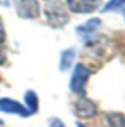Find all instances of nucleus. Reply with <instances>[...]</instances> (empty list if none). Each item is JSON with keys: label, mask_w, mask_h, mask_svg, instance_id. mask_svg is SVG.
Returning <instances> with one entry per match:
<instances>
[{"label": "nucleus", "mask_w": 125, "mask_h": 127, "mask_svg": "<svg viewBox=\"0 0 125 127\" xmlns=\"http://www.w3.org/2000/svg\"><path fill=\"white\" fill-rule=\"evenodd\" d=\"M16 12L23 19H36L40 13L38 0H19Z\"/></svg>", "instance_id": "nucleus-3"}, {"label": "nucleus", "mask_w": 125, "mask_h": 127, "mask_svg": "<svg viewBox=\"0 0 125 127\" xmlns=\"http://www.w3.org/2000/svg\"><path fill=\"white\" fill-rule=\"evenodd\" d=\"M67 7L75 13H90L101 4V0H66Z\"/></svg>", "instance_id": "nucleus-4"}, {"label": "nucleus", "mask_w": 125, "mask_h": 127, "mask_svg": "<svg viewBox=\"0 0 125 127\" xmlns=\"http://www.w3.org/2000/svg\"><path fill=\"white\" fill-rule=\"evenodd\" d=\"M110 11L125 12V0H110V1L104 7L102 12H110Z\"/></svg>", "instance_id": "nucleus-11"}, {"label": "nucleus", "mask_w": 125, "mask_h": 127, "mask_svg": "<svg viewBox=\"0 0 125 127\" xmlns=\"http://www.w3.org/2000/svg\"><path fill=\"white\" fill-rule=\"evenodd\" d=\"M0 111L8 112V114H16V115L24 116V118L31 115L24 106H22L19 102L8 98H0Z\"/></svg>", "instance_id": "nucleus-5"}, {"label": "nucleus", "mask_w": 125, "mask_h": 127, "mask_svg": "<svg viewBox=\"0 0 125 127\" xmlns=\"http://www.w3.org/2000/svg\"><path fill=\"white\" fill-rule=\"evenodd\" d=\"M44 15H46L47 23L54 28H61L69 22V13L66 11L63 3H61L59 0L46 5Z\"/></svg>", "instance_id": "nucleus-1"}, {"label": "nucleus", "mask_w": 125, "mask_h": 127, "mask_svg": "<svg viewBox=\"0 0 125 127\" xmlns=\"http://www.w3.org/2000/svg\"><path fill=\"white\" fill-rule=\"evenodd\" d=\"M106 122L110 127H125V116L123 114L112 112L106 115Z\"/></svg>", "instance_id": "nucleus-10"}, {"label": "nucleus", "mask_w": 125, "mask_h": 127, "mask_svg": "<svg viewBox=\"0 0 125 127\" xmlns=\"http://www.w3.org/2000/svg\"><path fill=\"white\" fill-rule=\"evenodd\" d=\"M90 76V71L83 64H77L70 79V90L75 94L85 96V87Z\"/></svg>", "instance_id": "nucleus-2"}, {"label": "nucleus", "mask_w": 125, "mask_h": 127, "mask_svg": "<svg viewBox=\"0 0 125 127\" xmlns=\"http://www.w3.org/2000/svg\"><path fill=\"white\" fill-rule=\"evenodd\" d=\"M3 125V121H1V119H0V126H1Z\"/></svg>", "instance_id": "nucleus-16"}, {"label": "nucleus", "mask_w": 125, "mask_h": 127, "mask_svg": "<svg viewBox=\"0 0 125 127\" xmlns=\"http://www.w3.org/2000/svg\"><path fill=\"white\" fill-rule=\"evenodd\" d=\"M74 58H75V51H74V48L65 50L61 54V64H59L61 71L69 70V68L71 67L73 62H74Z\"/></svg>", "instance_id": "nucleus-8"}, {"label": "nucleus", "mask_w": 125, "mask_h": 127, "mask_svg": "<svg viewBox=\"0 0 125 127\" xmlns=\"http://www.w3.org/2000/svg\"><path fill=\"white\" fill-rule=\"evenodd\" d=\"M75 114L79 118H90L97 114V107L90 99L81 96L75 103Z\"/></svg>", "instance_id": "nucleus-6"}, {"label": "nucleus", "mask_w": 125, "mask_h": 127, "mask_svg": "<svg viewBox=\"0 0 125 127\" xmlns=\"http://www.w3.org/2000/svg\"><path fill=\"white\" fill-rule=\"evenodd\" d=\"M24 104L30 114H34L38 110V96L34 91H27L24 94Z\"/></svg>", "instance_id": "nucleus-9"}, {"label": "nucleus", "mask_w": 125, "mask_h": 127, "mask_svg": "<svg viewBox=\"0 0 125 127\" xmlns=\"http://www.w3.org/2000/svg\"><path fill=\"white\" fill-rule=\"evenodd\" d=\"M100 26H101V20L100 19H97V18L90 19L85 23V24L77 27V33L85 40L90 39V37L96 33V31L100 28Z\"/></svg>", "instance_id": "nucleus-7"}, {"label": "nucleus", "mask_w": 125, "mask_h": 127, "mask_svg": "<svg viewBox=\"0 0 125 127\" xmlns=\"http://www.w3.org/2000/svg\"><path fill=\"white\" fill-rule=\"evenodd\" d=\"M78 127H85L83 125H81V123H78Z\"/></svg>", "instance_id": "nucleus-15"}, {"label": "nucleus", "mask_w": 125, "mask_h": 127, "mask_svg": "<svg viewBox=\"0 0 125 127\" xmlns=\"http://www.w3.org/2000/svg\"><path fill=\"white\" fill-rule=\"evenodd\" d=\"M50 127H65V125L62 123V121L54 118V119H51V121H50Z\"/></svg>", "instance_id": "nucleus-12"}, {"label": "nucleus", "mask_w": 125, "mask_h": 127, "mask_svg": "<svg viewBox=\"0 0 125 127\" xmlns=\"http://www.w3.org/2000/svg\"><path fill=\"white\" fill-rule=\"evenodd\" d=\"M4 62V54H3V50H1V46H0V63Z\"/></svg>", "instance_id": "nucleus-14"}, {"label": "nucleus", "mask_w": 125, "mask_h": 127, "mask_svg": "<svg viewBox=\"0 0 125 127\" xmlns=\"http://www.w3.org/2000/svg\"><path fill=\"white\" fill-rule=\"evenodd\" d=\"M4 40H5V31H4V26H3V23L0 22V46L4 43Z\"/></svg>", "instance_id": "nucleus-13"}]
</instances>
